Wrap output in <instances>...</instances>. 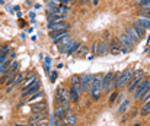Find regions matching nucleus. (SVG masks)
Segmentation results:
<instances>
[{
    "mask_svg": "<svg viewBox=\"0 0 150 126\" xmlns=\"http://www.w3.org/2000/svg\"><path fill=\"white\" fill-rule=\"evenodd\" d=\"M42 96H44V93H42V91L40 90V91H37V93H35L34 96H31V97L28 99V102H29V103H35V102H37L38 99H41Z\"/></svg>",
    "mask_w": 150,
    "mask_h": 126,
    "instance_id": "obj_29",
    "label": "nucleus"
},
{
    "mask_svg": "<svg viewBox=\"0 0 150 126\" xmlns=\"http://www.w3.org/2000/svg\"><path fill=\"white\" fill-rule=\"evenodd\" d=\"M92 54L93 55H100V46H99V42H95L92 45Z\"/></svg>",
    "mask_w": 150,
    "mask_h": 126,
    "instance_id": "obj_31",
    "label": "nucleus"
},
{
    "mask_svg": "<svg viewBox=\"0 0 150 126\" xmlns=\"http://www.w3.org/2000/svg\"><path fill=\"white\" fill-rule=\"evenodd\" d=\"M91 1H92L93 6H98V4H99V0H91Z\"/></svg>",
    "mask_w": 150,
    "mask_h": 126,
    "instance_id": "obj_41",
    "label": "nucleus"
},
{
    "mask_svg": "<svg viewBox=\"0 0 150 126\" xmlns=\"http://www.w3.org/2000/svg\"><path fill=\"white\" fill-rule=\"evenodd\" d=\"M70 113V107H66V106H57L55 107V112H54V116L55 119H66V116Z\"/></svg>",
    "mask_w": 150,
    "mask_h": 126,
    "instance_id": "obj_10",
    "label": "nucleus"
},
{
    "mask_svg": "<svg viewBox=\"0 0 150 126\" xmlns=\"http://www.w3.org/2000/svg\"><path fill=\"white\" fill-rule=\"evenodd\" d=\"M125 35L128 36V39L133 42V43H137L139 39H140V38H139V35H137V32L134 31V28H133V26H127V28H125Z\"/></svg>",
    "mask_w": 150,
    "mask_h": 126,
    "instance_id": "obj_14",
    "label": "nucleus"
},
{
    "mask_svg": "<svg viewBox=\"0 0 150 126\" xmlns=\"http://www.w3.org/2000/svg\"><path fill=\"white\" fill-rule=\"evenodd\" d=\"M40 87H41V83H40V80H38V81H35L32 85H29L28 88H25V90L22 91V99H29V97L34 96L37 91H40Z\"/></svg>",
    "mask_w": 150,
    "mask_h": 126,
    "instance_id": "obj_7",
    "label": "nucleus"
},
{
    "mask_svg": "<svg viewBox=\"0 0 150 126\" xmlns=\"http://www.w3.org/2000/svg\"><path fill=\"white\" fill-rule=\"evenodd\" d=\"M15 57H16V54H15V52H12V54H10V55H9V60H13V58H15Z\"/></svg>",
    "mask_w": 150,
    "mask_h": 126,
    "instance_id": "obj_43",
    "label": "nucleus"
},
{
    "mask_svg": "<svg viewBox=\"0 0 150 126\" xmlns=\"http://www.w3.org/2000/svg\"><path fill=\"white\" fill-rule=\"evenodd\" d=\"M130 103H131V102H130L128 99H125V100L121 103V106H120L118 112H120L121 115H125V112H127V110H128V107H130Z\"/></svg>",
    "mask_w": 150,
    "mask_h": 126,
    "instance_id": "obj_27",
    "label": "nucleus"
},
{
    "mask_svg": "<svg viewBox=\"0 0 150 126\" xmlns=\"http://www.w3.org/2000/svg\"><path fill=\"white\" fill-rule=\"evenodd\" d=\"M69 91H70V100H71L73 103H79V100H80V93H79L76 88H73L71 85H70Z\"/></svg>",
    "mask_w": 150,
    "mask_h": 126,
    "instance_id": "obj_22",
    "label": "nucleus"
},
{
    "mask_svg": "<svg viewBox=\"0 0 150 126\" xmlns=\"http://www.w3.org/2000/svg\"><path fill=\"white\" fill-rule=\"evenodd\" d=\"M54 126H69V125H67V122L64 119H55V125Z\"/></svg>",
    "mask_w": 150,
    "mask_h": 126,
    "instance_id": "obj_35",
    "label": "nucleus"
},
{
    "mask_svg": "<svg viewBox=\"0 0 150 126\" xmlns=\"http://www.w3.org/2000/svg\"><path fill=\"white\" fill-rule=\"evenodd\" d=\"M19 25H21V26H25V25H26V23H25V22H23V20H19Z\"/></svg>",
    "mask_w": 150,
    "mask_h": 126,
    "instance_id": "obj_44",
    "label": "nucleus"
},
{
    "mask_svg": "<svg viewBox=\"0 0 150 126\" xmlns=\"http://www.w3.org/2000/svg\"><path fill=\"white\" fill-rule=\"evenodd\" d=\"M136 22H139V23H140L143 28H146V29H147V28H150V19H149V18L137 16V20H136Z\"/></svg>",
    "mask_w": 150,
    "mask_h": 126,
    "instance_id": "obj_28",
    "label": "nucleus"
},
{
    "mask_svg": "<svg viewBox=\"0 0 150 126\" xmlns=\"http://www.w3.org/2000/svg\"><path fill=\"white\" fill-rule=\"evenodd\" d=\"M80 81H82L83 91H89L91 87H92V83H93V76L92 74H83V76H80Z\"/></svg>",
    "mask_w": 150,
    "mask_h": 126,
    "instance_id": "obj_9",
    "label": "nucleus"
},
{
    "mask_svg": "<svg viewBox=\"0 0 150 126\" xmlns=\"http://www.w3.org/2000/svg\"><path fill=\"white\" fill-rule=\"evenodd\" d=\"M29 126H34V125H29Z\"/></svg>",
    "mask_w": 150,
    "mask_h": 126,
    "instance_id": "obj_49",
    "label": "nucleus"
},
{
    "mask_svg": "<svg viewBox=\"0 0 150 126\" xmlns=\"http://www.w3.org/2000/svg\"><path fill=\"white\" fill-rule=\"evenodd\" d=\"M139 6H140V9H150V0H146V1L140 3Z\"/></svg>",
    "mask_w": 150,
    "mask_h": 126,
    "instance_id": "obj_37",
    "label": "nucleus"
},
{
    "mask_svg": "<svg viewBox=\"0 0 150 126\" xmlns=\"http://www.w3.org/2000/svg\"><path fill=\"white\" fill-rule=\"evenodd\" d=\"M102 80H103V74L98 73L93 76V83L89 90V96L92 97V100H99L102 93H103V87H102Z\"/></svg>",
    "mask_w": 150,
    "mask_h": 126,
    "instance_id": "obj_1",
    "label": "nucleus"
},
{
    "mask_svg": "<svg viewBox=\"0 0 150 126\" xmlns=\"http://www.w3.org/2000/svg\"><path fill=\"white\" fill-rule=\"evenodd\" d=\"M66 122H67V125L70 126H74L77 123V116L76 115H73V113H69L67 116H66V119H64Z\"/></svg>",
    "mask_w": 150,
    "mask_h": 126,
    "instance_id": "obj_25",
    "label": "nucleus"
},
{
    "mask_svg": "<svg viewBox=\"0 0 150 126\" xmlns=\"http://www.w3.org/2000/svg\"><path fill=\"white\" fill-rule=\"evenodd\" d=\"M55 78H57V71H54V73H52V76H51V81L54 83V80H55Z\"/></svg>",
    "mask_w": 150,
    "mask_h": 126,
    "instance_id": "obj_40",
    "label": "nucleus"
},
{
    "mask_svg": "<svg viewBox=\"0 0 150 126\" xmlns=\"http://www.w3.org/2000/svg\"><path fill=\"white\" fill-rule=\"evenodd\" d=\"M31 74V73H29ZM29 74H23V73H19V74H16L15 76V80H13V85H22L23 84V81L26 80V77L29 76Z\"/></svg>",
    "mask_w": 150,
    "mask_h": 126,
    "instance_id": "obj_21",
    "label": "nucleus"
},
{
    "mask_svg": "<svg viewBox=\"0 0 150 126\" xmlns=\"http://www.w3.org/2000/svg\"><path fill=\"white\" fill-rule=\"evenodd\" d=\"M54 100L57 103V106H66V107H70V91L69 88H66L64 85H58L57 87V91H55V96H54Z\"/></svg>",
    "mask_w": 150,
    "mask_h": 126,
    "instance_id": "obj_2",
    "label": "nucleus"
},
{
    "mask_svg": "<svg viewBox=\"0 0 150 126\" xmlns=\"http://www.w3.org/2000/svg\"><path fill=\"white\" fill-rule=\"evenodd\" d=\"M99 46H100V55H106V54H109V52H111L109 43L105 41V39L99 41Z\"/></svg>",
    "mask_w": 150,
    "mask_h": 126,
    "instance_id": "obj_23",
    "label": "nucleus"
},
{
    "mask_svg": "<svg viewBox=\"0 0 150 126\" xmlns=\"http://www.w3.org/2000/svg\"><path fill=\"white\" fill-rule=\"evenodd\" d=\"M60 29H69V25H67L64 20L48 23V31H50V32H54V31H60Z\"/></svg>",
    "mask_w": 150,
    "mask_h": 126,
    "instance_id": "obj_11",
    "label": "nucleus"
},
{
    "mask_svg": "<svg viewBox=\"0 0 150 126\" xmlns=\"http://www.w3.org/2000/svg\"><path fill=\"white\" fill-rule=\"evenodd\" d=\"M150 115V102H146L143 106H142V109H140V116H149Z\"/></svg>",
    "mask_w": 150,
    "mask_h": 126,
    "instance_id": "obj_26",
    "label": "nucleus"
},
{
    "mask_svg": "<svg viewBox=\"0 0 150 126\" xmlns=\"http://www.w3.org/2000/svg\"><path fill=\"white\" fill-rule=\"evenodd\" d=\"M137 16H143V18H149L150 19V9H140L137 12Z\"/></svg>",
    "mask_w": 150,
    "mask_h": 126,
    "instance_id": "obj_30",
    "label": "nucleus"
},
{
    "mask_svg": "<svg viewBox=\"0 0 150 126\" xmlns=\"http://www.w3.org/2000/svg\"><path fill=\"white\" fill-rule=\"evenodd\" d=\"M117 99H118V93H117V91H115V93H111V97H109V104H112Z\"/></svg>",
    "mask_w": 150,
    "mask_h": 126,
    "instance_id": "obj_36",
    "label": "nucleus"
},
{
    "mask_svg": "<svg viewBox=\"0 0 150 126\" xmlns=\"http://www.w3.org/2000/svg\"><path fill=\"white\" fill-rule=\"evenodd\" d=\"M142 99L144 100V103H146V102H150V88L146 91V93H144V96H143Z\"/></svg>",
    "mask_w": 150,
    "mask_h": 126,
    "instance_id": "obj_38",
    "label": "nucleus"
},
{
    "mask_svg": "<svg viewBox=\"0 0 150 126\" xmlns=\"http://www.w3.org/2000/svg\"><path fill=\"white\" fill-rule=\"evenodd\" d=\"M32 113H38V112H47V102L41 100V102H35L32 106Z\"/></svg>",
    "mask_w": 150,
    "mask_h": 126,
    "instance_id": "obj_13",
    "label": "nucleus"
},
{
    "mask_svg": "<svg viewBox=\"0 0 150 126\" xmlns=\"http://www.w3.org/2000/svg\"><path fill=\"white\" fill-rule=\"evenodd\" d=\"M134 70H124L121 73H118L117 77V83H115V88H124L127 84H130V81L134 77Z\"/></svg>",
    "mask_w": 150,
    "mask_h": 126,
    "instance_id": "obj_3",
    "label": "nucleus"
},
{
    "mask_svg": "<svg viewBox=\"0 0 150 126\" xmlns=\"http://www.w3.org/2000/svg\"><path fill=\"white\" fill-rule=\"evenodd\" d=\"M69 35V29H60V31H54V32H50V39L51 41H57L63 36Z\"/></svg>",
    "mask_w": 150,
    "mask_h": 126,
    "instance_id": "obj_16",
    "label": "nucleus"
},
{
    "mask_svg": "<svg viewBox=\"0 0 150 126\" xmlns=\"http://www.w3.org/2000/svg\"><path fill=\"white\" fill-rule=\"evenodd\" d=\"M82 1H85V3H88V1H91V0H82Z\"/></svg>",
    "mask_w": 150,
    "mask_h": 126,
    "instance_id": "obj_48",
    "label": "nucleus"
},
{
    "mask_svg": "<svg viewBox=\"0 0 150 126\" xmlns=\"http://www.w3.org/2000/svg\"><path fill=\"white\" fill-rule=\"evenodd\" d=\"M70 7H71V6H67V4H60V6H58V12H60V13H63V15H66V13L70 10Z\"/></svg>",
    "mask_w": 150,
    "mask_h": 126,
    "instance_id": "obj_32",
    "label": "nucleus"
},
{
    "mask_svg": "<svg viewBox=\"0 0 150 126\" xmlns=\"http://www.w3.org/2000/svg\"><path fill=\"white\" fill-rule=\"evenodd\" d=\"M88 51H89V46H86V45H80V46L77 48V51H76V57L83 58V57L88 55Z\"/></svg>",
    "mask_w": 150,
    "mask_h": 126,
    "instance_id": "obj_24",
    "label": "nucleus"
},
{
    "mask_svg": "<svg viewBox=\"0 0 150 126\" xmlns=\"http://www.w3.org/2000/svg\"><path fill=\"white\" fill-rule=\"evenodd\" d=\"M118 39L121 42V45H122V48H121V52H130L131 49H133V42L128 39V36L125 35V32L124 34H121L120 36H118Z\"/></svg>",
    "mask_w": 150,
    "mask_h": 126,
    "instance_id": "obj_8",
    "label": "nucleus"
},
{
    "mask_svg": "<svg viewBox=\"0 0 150 126\" xmlns=\"http://www.w3.org/2000/svg\"><path fill=\"white\" fill-rule=\"evenodd\" d=\"M143 1H146V0H134V4H137V6H139V4H140V3H143Z\"/></svg>",
    "mask_w": 150,
    "mask_h": 126,
    "instance_id": "obj_42",
    "label": "nucleus"
},
{
    "mask_svg": "<svg viewBox=\"0 0 150 126\" xmlns=\"http://www.w3.org/2000/svg\"><path fill=\"white\" fill-rule=\"evenodd\" d=\"M41 119H47V112H38V113H32V116H29V125L41 120Z\"/></svg>",
    "mask_w": 150,
    "mask_h": 126,
    "instance_id": "obj_19",
    "label": "nucleus"
},
{
    "mask_svg": "<svg viewBox=\"0 0 150 126\" xmlns=\"http://www.w3.org/2000/svg\"><path fill=\"white\" fill-rule=\"evenodd\" d=\"M69 126H70V125H69Z\"/></svg>",
    "mask_w": 150,
    "mask_h": 126,
    "instance_id": "obj_50",
    "label": "nucleus"
},
{
    "mask_svg": "<svg viewBox=\"0 0 150 126\" xmlns=\"http://www.w3.org/2000/svg\"><path fill=\"white\" fill-rule=\"evenodd\" d=\"M31 125H34V126H48V120H47V119H41V120H37V122H34V123H31Z\"/></svg>",
    "mask_w": 150,
    "mask_h": 126,
    "instance_id": "obj_33",
    "label": "nucleus"
},
{
    "mask_svg": "<svg viewBox=\"0 0 150 126\" xmlns=\"http://www.w3.org/2000/svg\"><path fill=\"white\" fill-rule=\"evenodd\" d=\"M131 26L134 28V31L137 32V35H139V38H140V39H142V38H144V35H146V28H143L139 22H134Z\"/></svg>",
    "mask_w": 150,
    "mask_h": 126,
    "instance_id": "obj_20",
    "label": "nucleus"
},
{
    "mask_svg": "<svg viewBox=\"0 0 150 126\" xmlns=\"http://www.w3.org/2000/svg\"><path fill=\"white\" fill-rule=\"evenodd\" d=\"M70 85H71L73 88H76L80 94L83 93V88H82V81H80V77H79V76H73V77L70 78Z\"/></svg>",
    "mask_w": 150,
    "mask_h": 126,
    "instance_id": "obj_15",
    "label": "nucleus"
},
{
    "mask_svg": "<svg viewBox=\"0 0 150 126\" xmlns=\"http://www.w3.org/2000/svg\"><path fill=\"white\" fill-rule=\"evenodd\" d=\"M143 76H144V71H143V70H139V71H136V73H134V77H133V80L130 81L128 88H127V90H128V93H133V91L136 90V87L142 83Z\"/></svg>",
    "mask_w": 150,
    "mask_h": 126,
    "instance_id": "obj_6",
    "label": "nucleus"
},
{
    "mask_svg": "<svg viewBox=\"0 0 150 126\" xmlns=\"http://www.w3.org/2000/svg\"><path fill=\"white\" fill-rule=\"evenodd\" d=\"M48 22L52 23V22H60V20H64L66 19V15L60 13V12H52V13H48Z\"/></svg>",
    "mask_w": 150,
    "mask_h": 126,
    "instance_id": "obj_17",
    "label": "nucleus"
},
{
    "mask_svg": "<svg viewBox=\"0 0 150 126\" xmlns=\"http://www.w3.org/2000/svg\"><path fill=\"white\" fill-rule=\"evenodd\" d=\"M15 126H28V125H25V123H15Z\"/></svg>",
    "mask_w": 150,
    "mask_h": 126,
    "instance_id": "obj_45",
    "label": "nucleus"
},
{
    "mask_svg": "<svg viewBox=\"0 0 150 126\" xmlns=\"http://www.w3.org/2000/svg\"><path fill=\"white\" fill-rule=\"evenodd\" d=\"M74 1H77V0H70V3H71V4H73V3H74Z\"/></svg>",
    "mask_w": 150,
    "mask_h": 126,
    "instance_id": "obj_47",
    "label": "nucleus"
},
{
    "mask_svg": "<svg viewBox=\"0 0 150 126\" xmlns=\"http://www.w3.org/2000/svg\"><path fill=\"white\" fill-rule=\"evenodd\" d=\"M117 77H118V74H115L114 71H108V73L103 76L102 87H103V91H105V93H112V90L115 88Z\"/></svg>",
    "mask_w": 150,
    "mask_h": 126,
    "instance_id": "obj_4",
    "label": "nucleus"
},
{
    "mask_svg": "<svg viewBox=\"0 0 150 126\" xmlns=\"http://www.w3.org/2000/svg\"><path fill=\"white\" fill-rule=\"evenodd\" d=\"M109 48H111V54L117 55V54H120V52H121L122 45H121V42H120V39H118V38H114L112 41L109 42Z\"/></svg>",
    "mask_w": 150,
    "mask_h": 126,
    "instance_id": "obj_12",
    "label": "nucleus"
},
{
    "mask_svg": "<svg viewBox=\"0 0 150 126\" xmlns=\"http://www.w3.org/2000/svg\"><path fill=\"white\" fill-rule=\"evenodd\" d=\"M9 48H10V45H7V43H6V45H3V46H1V52H3V54H6V52L9 51Z\"/></svg>",
    "mask_w": 150,
    "mask_h": 126,
    "instance_id": "obj_39",
    "label": "nucleus"
},
{
    "mask_svg": "<svg viewBox=\"0 0 150 126\" xmlns=\"http://www.w3.org/2000/svg\"><path fill=\"white\" fill-rule=\"evenodd\" d=\"M73 42L74 41L71 39L70 35H66V36H63V38L54 41V45H55V46H63V45H69V43H73Z\"/></svg>",
    "mask_w": 150,
    "mask_h": 126,
    "instance_id": "obj_18",
    "label": "nucleus"
},
{
    "mask_svg": "<svg viewBox=\"0 0 150 126\" xmlns=\"http://www.w3.org/2000/svg\"><path fill=\"white\" fill-rule=\"evenodd\" d=\"M134 126H142V123L139 122V123H134Z\"/></svg>",
    "mask_w": 150,
    "mask_h": 126,
    "instance_id": "obj_46",
    "label": "nucleus"
},
{
    "mask_svg": "<svg viewBox=\"0 0 150 126\" xmlns=\"http://www.w3.org/2000/svg\"><path fill=\"white\" fill-rule=\"evenodd\" d=\"M18 68H19V64H18V61H13V62L10 64V68H9V70H12V71L18 73Z\"/></svg>",
    "mask_w": 150,
    "mask_h": 126,
    "instance_id": "obj_34",
    "label": "nucleus"
},
{
    "mask_svg": "<svg viewBox=\"0 0 150 126\" xmlns=\"http://www.w3.org/2000/svg\"><path fill=\"white\" fill-rule=\"evenodd\" d=\"M150 88V78H143L142 83L136 87V90L133 91L134 100H142V97L144 96V93Z\"/></svg>",
    "mask_w": 150,
    "mask_h": 126,
    "instance_id": "obj_5",
    "label": "nucleus"
}]
</instances>
